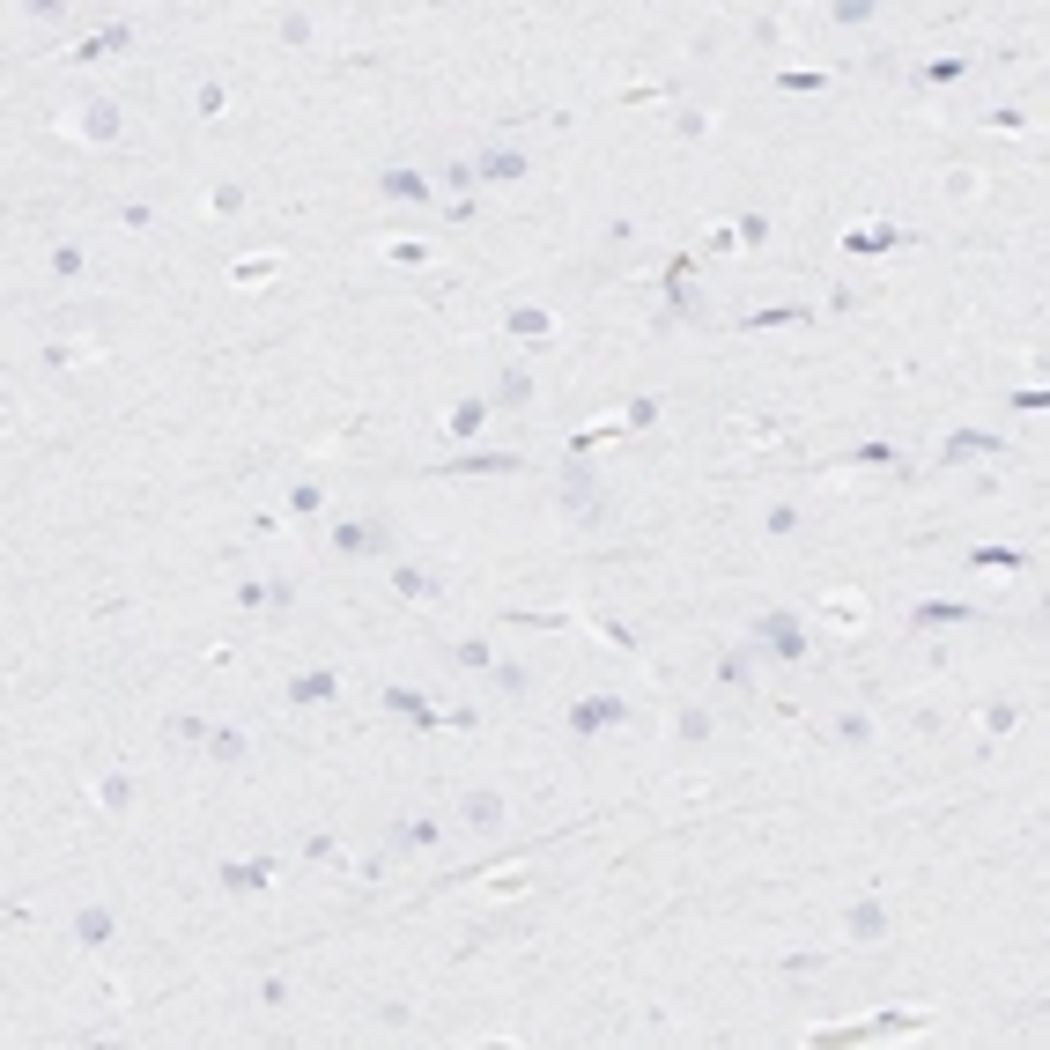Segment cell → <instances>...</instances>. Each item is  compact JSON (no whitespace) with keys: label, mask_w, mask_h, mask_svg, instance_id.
<instances>
[{"label":"cell","mask_w":1050,"mask_h":1050,"mask_svg":"<svg viewBox=\"0 0 1050 1050\" xmlns=\"http://www.w3.org/2000/svg\"><path fill=\"white\" fill-rule=\"evenodd\" d=\"M267 880H274L267 858H237V866H222V888H230V895H259Z\"/></svg>","instance_id":"13"},{"label":"cell","mask_w":1050,"mask_h":1050,"mask_svg":"<svg viewBox=\"0 0 1050 1050\" xmlns=\"http://www.w3.org/2000/svg\"><path fill=\"white\" fill-rule=\"evenodd\" d=\"M836 740H843V747H866V740H873V718H866V710H843V718H836Z\"/></svg>","instance_id":"26"},{"label":"cell","mask_w":1050,"mask_h":1050,"mask_svg":"<svg viewBox=\"0 0 1050 1050\" xmlns=\"http://www.w3.org/2000/svg\"><path fill=\"white\" fill-rule=\"evenodd\" d=\"M954 74H962V60H925V82H932V89L954 82Z\"/></svg>","instance_id":"43"},{"label":"cell","mask_w":1050,"mask_h":1050,"mask_svg":"<svg viewBox=\"0 0 1050 1050\" xmlns=\"http://www.w3.org/2000/svg\"><path fill=\"white\" fill-rule=\"evenodd\" d=\"M400 836H407V843H415V851H429V843H437L444 829H437V821H407V829H400Z\"/></svg>","instance_id":"37"},{"label":"cell","mask_w":1050,"mask_h":1050,"mask_svg":"<svg viewBox=\"0 0 1050 1050\" xmlns=\"http://www.w3.org/2000/svg\"><path fill=\"white\" fill-rule=\"evenodd\" d=\"M385 540H392V533H385L378 518H363V525H333V548H341V555H378Z\"/></svg>","instance_id":"6"},{"label":"cell","mask_w":1050,"mask_h":1050,"mask_svg":"<svg viewBox=\"0 0 1050 1050\" xmlns=\"http://www.w3.org/2000/svg\"><path fill=\"white\" fill-rule=\"evenodd\" d=\"M762 237H770V215H740L733 222V245H762Z\"/></svg>","instance_id":"31"},{"label":"cell","mask_w":1050,"mask_h":1050,"mask_svg":"<svg viewBox=\"0 0 1050 1050\" xmlns=\"http://www.w3.org/2000/svg\"><path fill=\"white\" fill-rule=\"evenodd\" d=\"M770 533H777V540L799 533V511H792V503H777V511H770Z\"/></svg>","instance_id":"38"},{"label":"cell","mask_w":1050,"mask_h":1050,"mask_svg":"<svg viewBox=\"0 0 1050 1050\" xmlns=\"http://www.w3.org/2000/svg\"><path fill=\"white\" fill-rule=\"evenodd\" d=\"M496 400H503V407H525V400H533V370H525V363H503Z\"/></svg>","instance_id":"20"},{"label":"cell","mask_w":1050,"mask_h":1050,"mask_svg":"<svg viewBox=\"0 0 1050 1050\" xmlns=\"http://www.w3.org/2000/svg\"><path fill=\"white\" fill-rule=\"evenodd\" d=\"M111 932H119V925H111V910H104V903H82V910H74V947H89V954H97V947H111Z\"/></svg>","instance_id":"5"},{"label":"cell","mask_w":1050,"mask_h":1050,"mask_svg":"<svg viewBox=\"0 0 1050 1050\" xmlns=\"http://www.w3.org/2000/svg\"><path fill=\"white\" fill-rule=\"evenodd\" d=\"M208 755L215 762H245V733H208Z\"/></svg>","instance_id":"30"},{"label":"cell","mask_w":1050,"mask_h":1050,"mask_svg":"<svg viewBox=\"0 0 1050 1050\" xmlns=\"http://www.w3.org/2000/svg\"><path fill=\"white\" fill-rule=\"evenodd\" d=\"M52 274H82V252H74V245H52Z\"/></svg>","instance_id":"40"},{"label":"cell","mask_w":1050,"mask_h":1050,"mask_svg":"<svg viewBox=\"0 0 1050 1050\" xmlns=\"http://www.w3.org/2000/svg\"><path fill=\"white\" fill-rule=\"evenodd\" d=\"M274 274H281V252H252V259H237V267H230L237 289H259V281H274Z\"/></svg>","instance_id":"18"},{"label":"cell","mask_w":1050,"mask_h":1050,"mask_svg":"<svg viewBox=\"0 0 1050 1050\" xmlns=\"http://www.w3.org/2000/svg\"><path fill=\"white\" fill-rule=\"evenodd\" d=\"M82 141H119V104H111V97H89L82 104Z\"/></svg>","instance_id":"14"},{"label":"cell","mask_w":1050,"mask_h":1050,"mask_svg":"<svg viewBox=\"0 0 1050 1050\" xmlns=\"http://www.w3.org/2000/svg\"><path fill=\"white\" fill-rule=\"evenodd\" d=\"M496 688H503V696H525V666L503 659V666H496Z\"/></svg>","instance_id":"36"},{"label":"cell","mask_w":1050,"mask_h":1050,"mask_svg":"<svg viewBox=\"0 0 1050 1050\" xmlns=\"http://www.w3.org/2000/svg\"><path fill=\"white\" fill-rule=\"evenodd\" d=\"M126 45H134V30H126V23H111V30H97V37H82V45H74L67 60H74V67H97V60H111V52H126Z\"/></svg>","instance_id":"4"},{"label":"cell","mask_w":1050,"mask_h":1050,"mask_svg":"<svg viewBox=\"0 0 1050 1050\" xmlns=\"http://www.w3.org/2000/svg\"><path fill=\"white\" fill-rule=\"evenodd\" d=\"M681 740H710V718H703V710H681Z\"/></svg>","instance_id":"42"},{"label":"cell","mask_w":1050,"mask_h":1050,"mask_svg":"<svg viewBox=\"0 0 1050 1050\" xmlns=\"http://www.w3.org/2000/svg\"><path fill=\"white\" fill-rule=\"evenodd\" d=\"M193 111H200V119H222V111H230V89H222V82H200V89H193Z\"/></svg>","instance_id":"28"},{"label":"cell","mask_w":1050,"mask_h":1050,"mask_svg":"<svg viewBox=\"0 0 1050 1050\" xmlns=\"http://www.w3.org/2000/svg\"><path fill=\"white\" fill-rule=\"evenodd\" d=\"M843 245H851V252H888V245H903V230H888V222H880V230H851Z\"/></svg>","instance_id":"25"},{"label":"cell","mask_w":1050,"mask_h":1050,"mask_svg":"<svg viewBox=\"0 0 1050 1050\" xmlns=\"http://www.w3.org/2000/svg\"><path fill=\"white\" fill-rule=\"evenodd\" d=\"M755 651H770V659L799 666V659H806V629H799V614L770 607V614H762V622H755Z\"/></svg>","instance_id":"1"},{"label":"cell","mask_w":1050,"mask_h":1050,"mask_svg":"<svg viewBox=\"0 0 1050 1050\" xmlns=\"http://www.w3.org/2000/svg\"><path fill=\"white\" fill-rule=\"evenodd\" d=\"M518 466V452H466V459H452V474H511Z\"/></svg>","instance_id":"21"},{"label":"cell","mask_w":1050,"mask_h":1050,"mask_svg":"<svg viewBox=\"0 0 1050 1050\" xmlns=\"http://www.w3.org/2000/svg\"><path fill=\"white\" fill-rule=\"evenodd\" d=\"M592 629H599V636H607V644H614V651H636V636H629L622 622H592Z\"/></svg>","instance_id":"44"},{"label":"cell","mask_w":1050,"mask_h":1050,"mask_svg":"<svg viewBox=\"0 0 1050 1050\" xmlns=\"http://www.w3.org/2000/svg\"><path fill=\"white\" fill-rule=\"evenodd\" d=\"M97 806H104V814H126V806H134V784H126V777H104V784H97Z\"/></svg>","instance_id":"29"},{"label":"cell","mask_w":1050,"mask_h":1050,"mask_svg":"<svg viewBox=\"0 0 1050 1050\" xmlns=\"http://www.w3.org/2000/svg\"><path fill=\"white\" fill-rule=\"evenodd\" d=\"M289 511H296V518L318 511V481H296V489H289Z\"/></svg>","instance_id":"34"},{"label":"cell","mask_w":1050,"mask_h":1050,"mask_svg":"<svg viewBox=\"0 0 1050 1050\" xmlns=\"http://www.w3.org/2000/svg\"><path fill=\"white\" fill-rule=\"evenodd\" d=\"M562 511L570 518H599V481L585 474V466H570V481H562Z\"/></svg>","instance_id":"8"},{"label":"cell","mask_w":1050,"mask_h":1050,"mask_svg":"<svg viewBox=\"0 0 1050 1050\" xmlns=\"http://www.w3.org/2000/svg\"><path fill=\"white\" fill-rule=\"evenodd\" d=\"M452 659H459V666H496V651L481 644V636H466V644H452Z\"/></svg>","instance_id":"32"},{"label":"cell","mask_w":1050,"mask_h":1050,"mask_svg":"<svg viewBox=\"0 0 1050 1050\" xmlns=\"http://www.w3.org/2000/svg\"><path fill=\"white\" fill-rule=\"evenodd\" d=\"M237 208H245V193H237V185H215V193H208V215H237Z\"/></svg>","instance_id":"33"},{"label":"cell","mask_w":1050,"mask_h":1050,"mask_svg":"<svg viewBox=\"0 0 1050 1050\" xmlns=\"http://www.w3.org/2000/svg\"><path fill=\"white\" fill-rule=\"evenodd\" d=\"M607 725H629V703L622 696H592L570 710V733H607Z\"/></svg>","instance_id":"2"},{"label":"cell","mask_w":1050,"mask_h":1050,"mask_svg":"<svg viewBox=\"0 0 1050 1050\" xmlns=\"http://www.w3.org/2000/svg\"><path fill=\"white\" fill-rule=\"evenodd\" d=\"M1014 718H1021L1014 703H991V710H984V733H1014Z\"/></svg>","instance_id":"35"},{"label":"cell","mask_w":1050,"mask_h":1050,"mask_svg":"<svg viewBox=\"0 0 1050 1050\" xmlns=\"http://www.w3.org/2000/svg\"><path fill=\"white\" fill-rule=\"evenodd\" d=\"M969 570H1028V555H1021V548H977V555H969Z\"/></svg>","instance_id":"24"},{"label":"cell","mask_w":1050,"mask_h":1050,"mask_svg":"<svg viewBox=\"0 0 1050 1050\" xmlns=\"http://www.w3.org/2000/svg\"><path fill=\"white\" fill-rule=\"evenodd\" d=\"M392 592H400V599H415V607H429V599H437V577L415 570V562H400V570H392Z\"/></svg>","instance_id":"17"},{"label":"cell","mask_w":1050,"mask_h":1050,"mask_svg":"<svg viewBox=\"0 0 1050 1050\" xmlns=\"http://www.w3.org/2000/svg\"><path fill=\"white\" fill-rule=\"evenodd\" d=\"M962 459H1006V444L991 437V429H962V437L940 444V466H962Z\"/></svg>","instance_id":"3"},{"label":"cell","mask_w":1050,"mask_h":1050,"mask_svg":"<svg viewBox=\"0 0 1050 1050\" xmlns=\"http://www.w3.org/2000/svg\"><path fill=\"white\" fill-rule=\"evenodd\" d=\"M474 178H489V185H518V178H525V156H518V148H481Z\"/></svg>","instance_id":"9"},{"label":"cell","mask_w":1050,"mask_h":1050,"mask_svg":"<svg viewBox=\"0 0 1050 1050\" xmlns=\"http://www.w3.org/2000/svg\"><path fill=\"white\" fill-rule=\"evenodd\" d=\"M378 193H385V200H407V208H422L437 185H429L422 171H378Z\"/></svg>","instance_id":"10"},{"label":"cell","mask_w":1050,"mask_h":1050,"mask_svg":"<svg viewBox=\"0 0 1050 1050\" xmlns=\"http://www.w3.org/2000/svg\"><path fill=\"white\" fill-rule=\"evenodd\" d=\"M821 614H829L836 629H858V622H866V599H858V592H829V607H821Z\"/></svg>","instance_id":"22"},{"label":"cell","mask_w":1050,"mask_h":1050,"mask_svg":"<svg viewBox=\"0 0 1050 1050\" xmlns=\"http://www.w3.org/2000/svg\"><path fill=\"white\" fill-rule=\"evenodd\" d=\"M481 422H489V400H459V407H452V422H444V429H452V437L466 444V437H474Z\"/></svg>","instance_id":"23"},{"label":"cell","mask_w":1050,"mask_h":1050,"mask_svg":"<svg viewBox=\"0 0 1050 1050\" xmlns=\"http://www.w3.org/2000/svg\"><path fill=\"white\" fill-rule=\"evenodd\" d=\"M333 696H341V681H333V673H296V681H289V703H296V710H318V703H333Z\"/></svg>","instance_id":"12"},{"label":"cell","mask_w":1050,"mask_h":1050,"mask_svg":"<svg viewBox=\"0 0 1050 1050\" xmlns=\"http://www.w3.org/2000/svg\"><path fill=\"white\" fill-rule=\"evenodd\" d=\"M281 45H311V15H289V23H281Z\"/></svg>","instance_id":"39"},{"label":"cell","mask_w":1050,"mask_h":1050,"mask_svg":"<svg viewBox=\"0 0 1050 1050\" xmlns=\"http://www.w3.org/2000/svg\"><path fill=\"white\" fill-rule=\"evenodd\" d=\"M858 466H895V444H858Z\"/></svg>","instance_id":"41"},{"label":"cell","mask_w":1050,"mask_h":1050,"mask_svg":"<svg viewBox=\"0 0 1050 1050\" xmlns=\"http://www.w3.org/2000/svg\"><path fill=\"white\" fill-rule=\"evenodd\" d=\"M548 333H555V318L540 311V304H518V311H511V341H548Z\"/></svg>","instance_id":"19"},{"label":"cell","mask_w":1050,"mask_h":1050,"mask_svg":"<svg viewBox=\"0 0 1050 1050\" xmlns=\"http://www.w3.org/2000/svg\"><path fill=\"white\" fill-rule=\"evenodd\" d=\"M954 622H969L962 599H917L910 607V629H954Z\"/></svg>","instance_id":"11"},{"label":"cell","mask_w":1050,"mask_h":1050,"mask_svg":"<svg viewBox=\"0 0 1050 1050\" xmlns=\"http://www.w3.org/2000/svg\"><path fill=\"white\" fill-rule=\"evenodd\" d=\"M843 932H851V940H888V910H880L873 895H858V903L843 910Z\"/></svg>","instance_id":"7"},{"label":"cell","mask_w":1050,"mask_h":1050,"mask_svg":"<svg viewBox=\"0 0 1050 1050\" xmlns=\"http://www.w3.org/2000/svg\"><path fill=\"white\" fill-rule=\"evenodd\" d=\"M385 710H392V718H415V725H437V710H429V696H422V688H385V696H378Z\"/></svg>","instance_id":"16"},{"label":"cell","mask_w":1050,"mask_h":1050,"mask_svg":"<svg viewBox=\"0 0 1050 1050\" xmlns=\"http://www.w3.org/2000/svg\"><path fill=\"white\" fill-rule=\"evenodd\" d=\"M437 185H444L452 200H474V163H444V171H437Z\"/></svg>","instance_id":"27"},{"label":"cell","mask_w":1050,"mask_h":1050,"mask_svg":"<svg viewBox=\"0 0 1050 1050\" xmlns=\"http://www.w3.org/2000/svg\"><path fill=\"white\" fill-rule=\"evenodd\" d=\"M503 821H511L503 792H466V829H503Z\"/></svg>","instance_id":"15"}]
</instances>
